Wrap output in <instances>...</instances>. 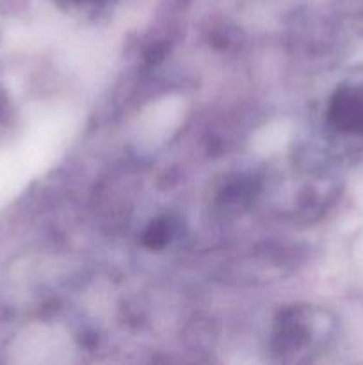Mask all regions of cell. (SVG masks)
<instances>
[{
  "instance_id": "obj_1",
  "label": "cell",
  "mask_w": 363,
  "mask_h": 365,
  "mask_svg": "<svg viewBox=\"0 0 363 365\" xmlns=\"http://www.w3.org/2000/svg\"><path fill=\"white\" fill-rule=\"evenodd\" d=\"M327 118L337 130L363 134V86L338 89L331 98Z\"/></svg>"
},
{
  "instance_id": "obj_2",
  "label": "cell",
  "mask_w": 363,
  "mask_h": 365,
  "mask_svg": "<svg viewBox=\"0 0 363 365\" xmlns=\"http://www.w3.org/2000/svg\"><path fill=\"white\" fill-rule=\"evenodd\" d=\"M167 239H169V225L166 221H157V223H153L144 235L146 245L152 246V248H160V246L166 245Z\"/></svg>"
}]
</instances>
